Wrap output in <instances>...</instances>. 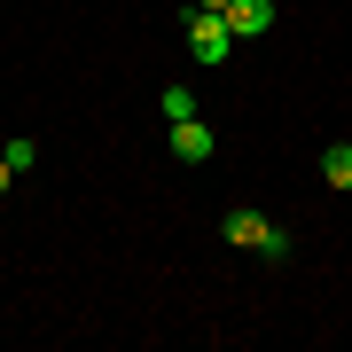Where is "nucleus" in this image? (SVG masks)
Wrapping results in <instances>:
<instances>
[{"instance_id": "obj_8", "label": "nucleus", "mask_w": 352, "mask_h": 352, "mask_svg": "<svg viewBox=\"0 0 352 352\" xmlns=\"http://www.w3.org/2000/svg\"><path fill=\"white\" fill-rule=\"evenodd\" d=\"M8 180H16V164H8V157H0V188H8Z\"/></svg>"}, {"instance_id": "obj_3", "label": "nucleus", "mask_w": 352, "mask_h": 352, "mask_svg": "<svg viewBox=\"0 0 352 352\" xmlns=\"http://www.w3.org/2000/svg\"><path fill=\"white\" fill-rule=\"evenodd\" d=\"M227 32H235V39H258V32H274V0H227Z\"/></svg>"}, {"instance_id": "obj_2", "label": "nucleus", "mask_w": 352, "mask_h": 352, "mask_svg": "<svg viewBox=\"0 0 352 352\" xmlns=\"http://www.w3.org/2000/svg\"><path fill=\"white\" fill-rule=\"evenodd\" d=\"M227 47H235L227 16H219V8H196V24H188V55H196V63H227Z\"/></svg>"}, {"instance_id": "obj_7", "label": "nucleus", "mask_w": 352, "mask_h": 352, "mask_svg": "<svg viewBox=\"0 0 352 352\" xmlns=\"http://www.w3.org/2000/svg\"><path fill=\"white\" fill-rule=\"evenodd\" d=\"M0 157H8L16 173H32V164H39V141H8V149H0Z\"/></svg>"}, {"instance_id": "obj_6", "label": "nucleus", "mask_w": 352, "mask_h": 352, "mask_svg": "<svg viewBox=\"0 0 352 352\" xmlns=\"http://www.w3.org/2000/svg\"><path fill=\"white\" fill-rule=\"evenodd\" d=\"M180 118H196V94L188 87H164V126H180Z\"/></svg>"}, {"instance_id": "obj_4", "label": "nucleus", "mask_w": 352, "mask_h": 352, "mask_svg": "<svg viewBox=\"0 0 352 352\" xmlns=\"http://www.w3.org/2000/svg\"><path fill=\"white\" fill-rule=\"evenodd\" d=\"M164 141H173V157H180V164H204V157H212V141H219V133L204 126V118H180V126L164 133Z\"/></svg>"}, {"instance_id": "obj_1", "label": "nucleus", "mask_w": 352, "mask_h": 352, "mask_svg": "<svg viewBox=\"0 0 352 352\" xmlns=\"http://www.w3.org/2000/svg\"><path fill=\"white\" fill-rule=\"evenodd\" d=\"M227 243H235V251H258L266 266H289V235H282V227H266V212H251V204L227 212Z\"/></svg>"}, {"instance_id": "obj_9", "label": "nucleus", "mask_w": 352, "mask_h": 352, "mask_svg": "<svg viewBox=\"0 0 352 352\" xmlns=\"http://www.w3.org/2000/svg\"><path fill=\"white\" fill-rule=\"evenodd\" d=\"M196 8H227V0H196Z\"/></svg>"}, {"instance_id": "obj_5", "label": "nucleus", "mask_w": 352, "mask_h": 352, "mask_svg": "<svg viewBox=\"0 0 352 352\" xmlns=\"http://www.w3.org/2000/svg\"><path fill=\"white\" fill-rule=\"evenodd\" d=\"M321 180L329 188H352V141H337V149L321 157Z\"/></svg>"}]
</instances>
